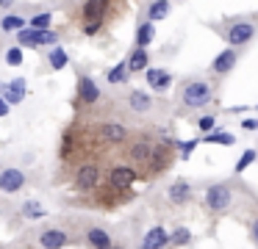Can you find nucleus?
Here are the masks:
<instances>
[{
    "label": "nucleus",
    "mask_w": 258,
    "mask_h": 249,
    "mask_svg": "<svg viewBox=\"0 0 258 249\" xmlns=\"http://www.w3.org/2000/svg\"><path fill=\"white\" fill-rule=\"evenodd\" d=\"M153 149H156V144H153L147 136H139L134 141V147H131V160H136V163H150Z\"/></svg>",
    "instance_id": "nucleus-8"
},
{
    "label": "nucleus",
    "mask_w": 258,
    "mask_h": 249,
    "mask_svg": "<svg viewBox=\"0 0 258 249\" xmlns=\"http://www.w3.org/2000/svg\"><path fill=\"white\" fill-rule=\"evenodd\" d=\"M167 197H169L172 205H186L191 199V186L186 180H175L172 186L167 188Z\"/></svg>",
    "instance_id": "nucleus-12"
},
{
    "label": "nucleus",
    "mask_w": 258,
    "mask_h": 249,
    "mask_svg": "<svg viewBox=\"0 0 258 249\" xmlns=\"http://www.w3.org/2000/svg\"><path fill=\"white\" fill-rule=\"evenodd\" d=\"M250 238H252V241L258 243V219L252 221V227H250Z\"/></svg>",
    "instance_id": "nucleus-38"
},
{
    "label": "nucleus",
    "mask_w": 258,
    "mask_h": 249,
    "mask_svg": "<svg viewBox=\"0 0 258 249\" xmlns=\"http://www.w3.org/2000/svg\"><path fill=\"white\" fill-rule=\"evenodd\" d=\"M14 3H17V0H0V9H12Z\"/></svg>",
    "instance_id": "nucleus-39"
},
{
    "label": "nucleus",
    "mask_w": 258,
    "mask_h": 249,
    "mask_svg": "<svg viewBox=\"0 0 258 249\" xmlns=\"http://www.w3.org/2000/svg\"><path fill=\"white\" fill-rule=\"evenodd\" d=\"M17 42L23 44V47H39L42 44V28H20L17 31Z\"/></svg>",
    "instance_id": "nucleus-16"
},
{
    "label": "nucleus",
    "mask_w": 258,
    "mask_h": 249,
    "mask_svg": "<svg viewBox=\"0 0 258 249\" xmlns=\"http://www.w3.org/2000/svg\"><path fill=\"white\" fill-rule=\"evenodd\" d=\"M25 92H28V83H25V77H14V80H9V83H3V86H0V94H3V97H6L12 105L23 103V100H25Z\"/></svg>",
    "instance_id": "nucleus-6"
},
{
    "label": "nucleus",
    "mask_w": 258,
    "mask_h": 249,
    "mask_svg": "<svg viewBox=\"0 0 258 249\" xmlns=\"http://www.w3.org/2000/svg\"><path fill=\"white\" fill-rule=\"evenodd\" d=\"M47 61H50L53 69H64L67 66V53H64V47H58V44H53L50 53H47Z\"/></svg>",
    "instance_id": "nucleus-26"
},
{
    "label": "nucleus",
    "mask_w": 258,
    "mask_h": 249,
    "mask_svg": "<svg viewBox=\"0 0 258 249\" xmlns=\"http://www.w3.org/2000/svg\"><path fill=\"white\" fill-rule=\"evenodd\" d=\"M191 241V232L186 230V227H178V230L169 235V243H175V246H183V243H189Z\"/></svg>",
    "instance_id": "nucleus-30"
},
{
    "label": "nucleus",
    "mask_w": 258,
    "mask_h": 249,
    "mask_svg": "<svg viewBox=\"0 0 258 249\" xmlns=\"http://www.w3.org/2000/svg\"><path fill=\"white\" fill-rule=\"evenodd\" d=\"M153 36H156V31H153V20H150V22H145V25H139V31H136V44L147 47V44L153 42Z\"/></svg>",
    "instance_id": "nucleus-28"
},
{
    "label": "nucleus",
    "mask_w": 258,
    "mask_h": 249,
    "mask_svg": "<svg viewBox=\"0 0 258 249\" xmlns=\"http://www.w3.org/2000/svg\"><path fill=\"white\" fill-rule=\"evenodd\" d=\"M23 216H25V219H31V221H36V219H45L47 210L42 208L36 199H28V202H23Z\"/></svg>",
    "instance_id": "nucleus-23"
},
{
    "label": "nucleus",
    "mask_w": 258,
    "mask_h": 249,
    "mask_svg": "<svg viewBox=\"0 0 258 249\" xmlns=\"http://www.w3.org/2000/svg\"><path fill=\"white\" fill-rule=\"evenodd\" d=\"M100 133H103V138H106L108 144H119V141H125V136H128V130H125L122 125H114V122H106V125L100 127Z\"/></svg>",
    "instance_id": "nucleus-18"
},
{
    "label": "nucleus",
    "mask_w": 258,
    "mask_h": 249,
    "mask_svg": "<svg viewBox=\"0 0 258 249\" xmlns=\"http://www.w3.org/2000/svg\"><path fill=\"white\" fill-rule=\"evenodd\" d=\"M78 100H84L86 105H95L97 100H100V89H97V83L92 80L89 75L78 77Z\"/></svg>",
    "instance_id": "nucleus-9"
},
{
    "label": "nucleus",
    "mask_w": 258,
    "mask_h": 249,
    "mask_svg": "<svg viewBox=\"0 0 258 249\" xmlns=\"http://www.w3.org/2000/svg\"><path fill=\"white\" fill-rule=\"evenodd\" d=\"M100 25H103L100 20H89V22H86V28H84V33H86V36H95V33L100 31Z\"/></svg>",
    "instance_id": "nucleus-35"
},
{
    "label": "nucleus",
    "mask_w": 258,
    "mask_h": 249,
    "mask_svg": "<svg viewBox=\"0 0 258 249\" xmlns=\"http://www.w3.org/2000/svg\"><path fill=\"white\" fill-rule=\"evenodd\" d=\"M236 61H239V55H236L233 47L222 50V53L211 61V75H228V72L236 66Z\"/></svg>",
    "instance_id": "nucleus-7"
},
{
    "label": "nucleus",
    "mask_w": 258,
    "mask_h": 249,
    "mask_svg": "<svg viewBox=\"0 0 258 249\" xmlns=\"http://www.w3.org/2000/svg\"><path fill=\"white\" fill-rule=\"evenodd\" d=\"M128 61H122V64H117V66H111V69H108V83H111V86H117V83H125L128 80Z\"/></svg>",
    "instance_id": "nucleus-25"
},
{
    "label": "nucleus",
    "mask_w": 258,
    "mask_h": 249,
    "mask_svg": "<svg viewBox=\"0 0 258 249\" xmlns=\"http://www.w3.org/2000/svg\"><path fill=\"white\" fill-rule=\"evenodd\" d=\"M233 202V191H230L228 183H214L206 188V208L211 213H225Z\"/></svg>",
    "instance_id": "nucleus-2"
},
{
    "label": "nucleus",
    "mask_w": 258,
    "mask_h": 249,
    "mask_svg": "<svg viewBox=\"0 0 258 249\" xmlns=\"http://www.w3.org/2000/svg\"><path fill=\"white\" fill-rule=\"evenodd\" d=\"M108 180H111V188H128V186H134L136 172L128 169V166H114L111 175H108Z\"/></svg>",
    "instance_id": "nucleus-13"
},
{
    "label": "nucleus",
    "mask_w": 258,
    "mask_h": 249,
    "mask_svg": "<svg viewBox=\"0 0 258 249\" xmlns=\"http://www.w3.org/2000/svg\"><path fill=\"white\" fill-rule=\"evenodd\" d=\"M214 125H217V116H211V114H206V116H200V119H197V127H200L203 133H208Z\"/></svg>",
    "instance_id": "nucleus-34"
},
{
    "label": "nucleus",
    "mask_w": 258,
    "mask_h": 249,
    "mask_svg": "<svg viewBox=\"0 0 258 249\" xmlns=\"http://www.w3.org/2000/svg\"><path fill=\"white\" fill-rule=\"evenodd\" d=\"M25 188V172L17 166H6L0 172V191L3 194H17Z\"/></svg>",
    "instance_id": "nucleus-4"
},
{
    "label": "nucleus",
    "mask_w": 258,
    "mask_h": 249,
    "mask_svg": "<svg viewBox=\"0 0 258 249\" xmlns=\"http://www.w3.org/2000/svg\"><path fill=\"white\" fill-rule=\"evenodd\" d=\"M106 9H108V0H86L84 17H86V20H100Z\"/></svg>",
    "instance_id": "nucleus-22"
},
{
    "label": "nucleus",
    "mask_w": 258,
    "mask_h": 249,
    "mask_svg": "<svg viewBox=\"0 0 258 249\" xmlns=\"http://www.w3.org/2000/svg\"><path fill=\"white\" fill-rule=\"evenodd\" d=\"M169 3H172V0H153V3L147 6V20H153V22L167 20L169 17Z\"/></svg>",
    "instance_id": "nucleus-19"
},
{
    "label": "nucleus",
    "mask_w": 258,
    "mask_h": 249,
    "mask_svg": "<svg viewBox=\"0 0 258 249\" xmlns=\"http://www.w3.org/2000/svg\"><path fill=\"white\" fill-rule=\"evenodd\" d=\"M86 243L106 249V246H111V235H108V232L103 230V227H92V230L86 232Z\"/></svg>",
    "instance_id": "nucleus-21"
},
{
    "label": "nucleus",
    "mask_w": 258,
    "mask_h": 249,
    "mask_svg": "<svg viewBox=\"0 0 258 249\" xmlns=\"http://www.w3.org/2000/svg\"><path fill=\"white\" fill-rule=\"evenodd\" d=\"M252 36H255V25L247 20H236L228 25V31H225V39H228L230 47H241V44L252 42Z\"/></svg>",
    "instance_id": "nucleus-3"
},
{
    "label": "nucleus",
    "mask_w": 258,
    "mask_h": 249,
    "mask_svg": "<svg viewBox=\"0 0 258 249\" xmlns=\"http://www.w3.org/2000/svg\"><path fill=\"white\" fill-rule=\"evenodd\" d=\"M147 72V86L156 89V92H167L172 86V75L167 69H145Z\"/></svg>",
    "instance_id": "nucleus-14"
},
{
    "label": "nucleus",
    "mask_w": 258,
    "mask_h": 249,
    "mask_svg": "<svg viewBox=\"0 0 258 249\" xmlns=\"http://www.w3.org/2000/svg\"><path fill=\"white\" fill-rule=\"evenodd\" d=\"M255 111H258V105H255Z\"/></svg>",
    "instance_id": "nucleus-40"
},
{
    "label": "nucleus",
    "mask_w": 258,
    "mask_h": 249,
    "mask_svg": "<svg viewBox=\"0 0 258 249\" xmlns=\"http://www.w3.org/2000/svg\"><path fill=\"white\" fill-rule=\"evenodd\" d=\"M255 158H258L255 149H244V152H241V158H239V163H236V175H241V172H244L247 166L255 163Z\"/></svg>",
    "instance_id": "nucleus-29"
},
{
    "label": "nucleus",
    "mask_w": 258,
    "mask_h": 249,
    "mask_svg": "<svg viewBox=\"0 0 258 249\" xmlns=\"http://www.w3.org/2000/svg\"><path fill=\"white\" fill-rule=\"evenodd\" d=\"M206 144H222V147H233L236 136L233 133H206Z\"/></svg>",
    "instance_id": "nucleus-27"
},
{
    "label": "nucleus",
    "mask_w": 258,
    "mask_h": 249,
    "mask_svg": "<svg viewBox=\"0 0 258 249\" xmlns=\"http://www.w3.org/2000/svg\"><path fill=\"white\" fill-rule=\"evenodd\" d=\"M214 97V89L208 86L206 80H191L183 86V92H180V103L186 105V108H206L208 103H211Z\"/></svg>",
    "instance_id": "nucleus-1"
},
{
    "label": "nucleus",
    "mask_w": 258,
    "mask_h": 249,
    "mask_svg": "<svg viewBox=\"0 0 258 249\" xmlns=\"http://www.w3.org/2000/svg\"><path fill=\"white\" fill-rule=\"evenodd\" d=\"M97 183H100V166L97 163H84L75 175V188L78 191H92V188H97Z\"/></svg>",
    "instance_id": "nucleus-5"
},
{
    "label": "nucleus",
    "mask_w": 258,
    "mask_h": 249,
    "mask_svg": "<svg viewBox=\"0 0 258 249\" xmlns=\"http://www.w3.org/2000/svg\"><path fill=\"white\" fill-rule=\"evenodd\" d=\"M20 28H25V20L17 14H6L3 20H0V31L3 33H17Z\"/></svg>",
    "instance_id": "nucleus-24"
},
{
    "label": "nucleus",
    "mask_w": 258,
    "mask_h": 249,
    "mask_svg": "<svg viewBox=\"0 0 258 249\" xmlns=\"http://www.w3.org/2000/svg\"><path fill=\"white\" fill-rule=\"evenodd\" d=\"M9 105H12V103H9L3 94H0V116H6V114H9Z\"/></svg>",
    "instance_id": "nucleus-37"
},
{
    "label": "nucleus",
    "mask_w": 258,
    "mask_h": 249,
    "mask_svg": "<svg viewBox=\"0 0 258 249\" xmlns=\"http://www.w3.org/2000/svg\"><path fill=\"white\" fill-rule=\"evenodd\" d=\"M6 64L9 66H20V64H23V44H20V47H9L6 50Z\"/></svg>",
    "instance_id": "nucleus-31"
},
{
    "label": "nucleus",
    "mask_w": 258,
    "mask_h": 249,
    "mask_svg": "<svg viewBox=\"0 0 258 249\" xmlns=\"http://www.w3.org/2000/svg\"><path fill=\"white\" fill-rule=\"evenodd\" d=\"M147 61H150V55H147V47L136 44V50L128 55V69H131V72H142V69H147Z\"/></svg>",
    "instance_id": "nucleus-17"
},
{
    "label": "nucleus",
    "mask_w": 258,
    "mask_h": 249,
    "mask_svg": "<svg viewBox=\"0 0 258 249\" xmlns=\"http://www.w3.org/2000/svg\"><path fill=\"white\" fill-rule=\"evenodd\" d=\"M241 130H258V116H247V119H241Z\"/></svg>",
    "instance_id": "nucleus-36"
},
{
    "label": "nucleus",
    "mask_w": 258,
    "mask_h": 249,
    "mask_svg": "<svg viewBox=\"0 0 258 249\" xmlns=\"http://www.w3.org/2000/svg\"><path fill=\"white\" fill-rule=\"evenodd\" d=\"M197 144H200L197 138H189V141H178V152L183 155V158H189V155L195 152V147H197Z\"/></svg>",
    "instance_id": "nucleus-32"
},
{
    "label": "nucleus",
    "mask_w": 258,
    "mask_h": 249,
    "mask_svg": "<svg viewBox=\"0 0 258 249\" xmlns=\"http://www.w3.org/2000/svg\"><path fill=\"white\" fill-rule=\"evenodd\" d=\"M39 243L45 249H58V246H67V232L58 230V227H50V230H42L39 232Z\"/></svg>",
    "instance_id": "nucleus-11"
},
{
    "label": "nucleus",
    "mask_w": 258,
    "mask_h": 249,
    "mask_svg": "<svg viewBox=\"0 0 258 249\" xmlns=\"http://www.w3.org/2000/svg\"><path fill=\"white\" fill-rule=\"evenodd\" d=\"M128 108L134 111V114H150L153 111V97L147 92H142V89H134V92L128 94Z\"/></svg>",
    "instance_id": "nucleus-10"
},
{
    "label": "nucleus",
    "mask_w": 258,
    "mask_h": 249,
    "mask_svg": "<svg viewBox=\"0 0 258 249\" xmlns=\"http://www.w3.org/2000/svg\"><path fill=\"white\" fill-rule=\"evenodd\" d=\"M169 243V232L164 230V227H153V230H147L145 241H142V246L145 249H161Z\"/></svg>",
    "instance_id": "nucleus-15"
},
{
    "label": "nucleus",
    "mask_w": 258,
    "mask_h": 249,
    "mask_svg": "<svg viewBox=\"0 0 258 249\" xmlns=\"http://www.w3.org/2000/svg\"><path fill=\"white\" fill-rule=\"evenodd\" d=\"M50 20H53L50 11H42V14H36L34 20H31V25H34V28H47V25H50Z\"/></svg>",
    "instance_id": "nucleus-33"
},
{
    "label": "nucleus",
    "mask_w": 258,
    "mask_h": 249,
    "mask_svg": "<svg viewBox=\"0 0 258 249\" xmlns=\"http://www.w3.org/2000/svg\"><path fill=\"white\" fill-rule=\"evenodd\" d=\"M167 147H172V144H156V149H153V158H150V169H153V172L167 169V160H169Z\"/></svg>",
    "instance_id": "nucleus-20"
}]
</instances>
